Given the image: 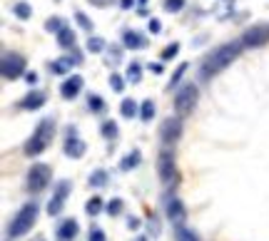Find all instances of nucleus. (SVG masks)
<instances>
[{
  "label": "nucleus",
  "instance_id": "10",
  "mask_svg": "<svg viewBox=\"0 0 269 241\" xmlns=\"http://www.w3.org/2000/svg\"><path fill=\"white\" fill-rule=\"evenodd\" d=\"M67 194H70V181H67V179L58 181V186H55V194H53V199H50V204H48V214H50V216H58L60 211H62Z\"/></svg>",
  "mask_w": 269,
  "mask_h": 241
},
{
  "label": "nucleus",
  "instance_id": "16",
  "mask_svg": "<svg viewBox=\"0 0 269 241\" xmlns=\"http://www.w3.org/2000/svg\"><path fill=\"white\" fill-rule=\"evenodd\" d=\"M85 150H88V147H85V142H83V139H78V137H70V139L65 142V154H67V157H72V159H80V157L85 154Z\"/></svg>",
  "mask_w": 269,
  "mask_h": 241
},
{
  "label": "nucleus",
  "instance_id": "32",
  "mask_svg": "<svg viewBox=\"0 0 269 241\" xmlns=\"http://www.w3.org/2000/svg\"><path fill=\"white\" fill-rule=\"evenodd\" d=\"M162 8H165L167 13H179V10L184 8V0H165Z\"/></svg>",
  "mask_w": 269,
  "mask_h": 241
},
{
  "label": "nucleus",
  "instance_id": "12",
  "mask_svg": "<svg viewBox=\"0 0 269 241\" xmlns=\"http://www.w3.org/2000/svg\"><path fill=\"white\" fill-rule=\"evenodd\" d=\"M83 77L80 75H72V77H67L62 85H60V94L65 97V100H75L78 94H80V90H83Z\"/></svg>",
  "mask_w": 269,
  "mask_h": 241
},
{
  "label": "nucleus",
  "instance_id": "31",
  "mask_svg": "<svg viewBox=\"0 0 269 241\" xmlns=\"http://www.w3.org/2000/svg\"><path fill=\"white\" fill-rule=\"evenodd\" d=\"M122 209H125V202H122V199H112V202L107 204V214H110V216H120Z\"/></svg>",
  "mask_w": 269,
  "mask_h": 241
},
{
  "label": "nucleus",
  "instance_id": "36",
  "mask_svg": "<svg viewBox=\"0 0 269 241\" xmlns=\"http://www.w3.org/2000/svg\"><path fill=\"white\" fill-rule=\"evenodd\" d=\"M90 241H107V236H105V231L100 226H92L90 229Z\"/></svg>",
  "mask_w": 269,
  "mask_h": 241
},
{
  "label": "nucleus",
  "instance_id": "4",
  "mask_svg": "<svg viewBox=\"0 0 269 241\" xmlns=\"http://www.w3.org/2000/svg\"><path fill=\"white\" fill-rule=\"evenodd\" d=\"M197 85H184V87H179L177 94H175V110H177L179 117H184V115H189L192 112V107H195V102H197Z\"/></svg>",
  "mask_w": 269,
  "mask_h": 241
},
{
  "label": "nucleus",
  "instance_id": "5",
  "mask_svg": "<svg viewBox=\"0 0 269 241\" xmlns=\"http://www.w3.org/2000/svg\"><path fill=\"white\" fill-rule=\"evenodd\" d=\"M0 70H3L5 80H15V77L25 75V58L18 55V53H5L3 62H0Z\"/></svg>",
  "mask_w": 269,
  "mask_h": 241
},
{
  "label": "nucleus",
  "instance_id": "24",
  "mask_svg": "<svg viewBox=\"0 0 269 241\" xmlns=\"http://www.w3.org/2000/svg\"><path fill=\"white\" fill-rule=\"evenodd\" d=\"M107 179H110V177H107L105 169H95V172L90 174V184H92V186H105Z\"/></svg>",
  "mask_w": 269,
  "mask_h": 241
},
{
  "label": "nucleus",
  "instance_id": "11",
  "mask_svg": "<svg viewBox=\"0 0 269 241\" xmlns=\"http://www.w3.org/2000/svg\"><path fill=\"white\" fill-rule=\"evenodd\" d=\"M167 219L175 224V226H184V221H187V207L179 202V199H167Z\"/></svg>",
  "mask_w": 269,
  "mask_h": 241
},
{
  "label": "nucleus",
  "instance_id": "45",
  "mask_svg": "<svg viewBox=\"0 0 269 241\" xmlns=\"http://www.w3.org/2000/svg\"><path fill=\"white\" fill-rule=\"evenodd\" d=\"M135 241H147V239H145V236H137V239H135Z\"/></svg>",
  "mask_w": 269,
  "mask_h": 241
},
{
  "label": "nucleus",
  "instance_id": "20",
  "mask_svg": "<svg viewBox=\"0 0 269 241\" xmlns=\"http://www.w3.org/2000/svg\"><path fill=\"white\" fill-rule=\"evenodd\" d=\"M58 45L60 47H75V30L72 28H65L58 32Z\"/></svg>",
  "mask_w": 269,
  "mask_h": 241
},
{
  "label": "nucleus",
  "instance_id": "34",
  "mask_svg": "<svg viewBox=\"0 0 269 241\" xmlns=\"http://www.w3.org/2000/svg\"><path fill=\"white\" fill-rule=\"evenodd\" d=\"M184 72H187V62H182V65L177 67V72L172 75V82H170V90H172V87H177V82L182 80V75H184Z\"/></svg>",
  "mask_w": 269,
  "mask_h": 241
},
{
  "label": "nucleus",
  "instance_id": "26",
  "mask_svg": "<svg viewBox=\"0 0 269 241\" xmlns=\"http://www.w3.org/2000/svg\"><path fill=\"white\" fill-rule=\"evenodd\" d=\"M107 45H105V40L102 37H97V35H90V40H88V50L90 53H102Z\"/></svg>",
  "mask_w": 269,
  "mask_h": 241
},
{
  "label": "nucleus",
  "instance_id": "6",
  "mask_svg": "<svg viewBox=\"0 0 269 241\" xmlns=\"http://www.w3.org/2000/svg\"><path fill=\"white\" fill-rule=\"evenodd\" d=\"M53 179V172L48 164H32L28 172V189L30 191H43Z\"/></svg>",
  "mask_w": 269,
  "mask_h": 241
},
{
  "label": "nucleus",
  "instance_id": "29",
  "mask_svg": "<svg viewBox=\"0 0 269 241\" xmlns=\"http://www.w3.org/2000/svg\"><path fill=\"white\" fill-rule=\"evenodd\" d=\"M85 211H88L90 216H97V214L102 211V199H100V197H92L88 204H85Z\"/></svg>",
  "mask_w": 269,
  "mask_h": 241
},
{
  "label": "nucleus",
  "instance_id": "23",
  "mask_svg": "<svg viewBox=\"0 0 269 241\" xmlns=\"http://www.w3.org/2000/svg\"><path fill=\"white\" fill-rule=\"evenodd\" d=\"M13 13H15L20 20H28L30 15H32V8H30L28 3H23V0H20V3H15V5H13Z\"/></svg>",
  "mask_w": 269,
  "mask_h": 241
},
{
  "label": "nucleus",
  "instance_id": "28",
  "mask_svg": "<svg viewBox=\"0 0 269 241\" xmlns=\"http://www.w3.org/2000/svg\"><path fill=\"white\" fill-rule=\"evenodd\" d=\"M140 117H142V122H149L152 117H155V102H152V100H145V102H142Z\"/></svg>",
  "mask_w": 269,
  "mask_h": 241
},
{
  "label": "nucleus",
  "instance_id": "7",
  "mask_svg": "<svg viewBox=\"0 0 269 241\" xmlns=\"http://www.w3.org/2000/svg\"><path fill=\"white\" fill-rule=\"evenodd\" d=\"M157 174L165 184H172L177 179V169H175V154L170 150H162L157 157Z\"/></svg>",
  "mask_w": 269,
  "mask_h": 241
},
{
  "label": "nucleus",
  "instance_id": "40",
  "mask_svg": "<svg viewBox=\"0 0 269 241\" xmlns=\"http://www.w3.org/2000/svg\"><path fill=\"white\" fill-rule=\"evenodd\" d=\"M120 55H122V50H120V47H112V50H110V62H112V65H118Z\"/></svg>",
  "mask_w": 269,
  "mask_h": 241
},
{
  "label": "nucleus",
  "instance_id": "13",
  "mask_svg": "<svg viewBox=\"0 0 269 241\" xmlns=\"http://www.w3.org/2000/svg\"><path fill=\"white\" fill-rule=\"evenodd\" d=\"M78 231H80L78 221H75V219H65L58 226V241H72L78 236Z\"/></svg>",
  "mask_w": 269,
  "mask_h": 241
},
{
  "label": "nucleus",
  "instance_id": "44",
  "mask_svg": "<svg viewBox=\"0 0 269 241\" xmlns=\"http://www.w3.org/2000/svg\"><path fill=\"white\" fill-rule=\"evenodd\" d=\"M149 70H152V72H157V75H160V72H162V65H149Z\"/></svg>",
  "mask_w": 269,
  "mask_h": 241
},
{
  "label": "nucleus",
  "instance_id": "30",
  "mask_svg": "<svg viewBox=\"0 0 269 241\" xmlns=\"http://www.w3.org/2000/svg\"><path fill=\"white\" fill-rule=\"evenodd\" d=\"M88 107L92 112H102L105 110V100L100 97V94H90L88 97Z\"/></svg>",
  "mask_w": 269,
  "mask_h": 241
},
{
  "label": "nucleus",
  "instance_id": "43",
  "mask_svg": "<svg viewBox=\"0 0 269 241\" xmlns=\"http://www.w3.org/2000/svg\"><path fill=\"white\" fill-rule=\"evenodd\" d=\"M25 80L32 85V82H37V75H35V72H25Z\"/></svg>",
  "mask_w": 269,
  "mask_h": 241
},
{
  "label": "nucleus",
  "instance_id": "37",
  "mask_svg": "<svg viewBox=\"0 0 269 241\" xmlns=\"http://www.w3.org/2000/svg\"><path fill=\"white\" fill-rule=\"evenodd\" d=\"M110 85H112V90H115V92L125 90V80H122L120 75H112V77H110Z\"/></svg>",
  "mask_w": 269,
  "mask_h": 241
},
{
  "label": "nucleus",
  "instance_id": "8",
  "mask_svg": "<svg viewBox=\"0 0 269 241\" xmlns=\"http://www.w3.org/2000/svg\"><path fill=\"white\" fill-rule=\"evenodd\" d=\"M182 120L179 117H167V120L162 122V127H160V139H162V144H175L179 142V137H182Z\"/></svg>",
  "mask_w": 269,
  "mask_h": 241
},
{
  "label": "nucleus",
  "instance_id": "38",
  "mask_svg": "<svg viewBox=\"0 0 269 241\" xmlns=\"http://www.w3.org/2000/svg\"><path fill=\"white\" fill-rule=\"evenodd\" d=\"M147 28H149V32H152V35H160V32H162V25H160V20H157V18H149Z\"/></svg>",
  "mask_w": 269,
  "mask_h": 241
},
{
  "label": "nucleus",
  "instance_id": "27",
  "mask_svg": "<svg viewBox=\"0 0 269 241\" xmlns=\"http://www.w3.org/2000/svg\"><path fill=\"white\" fill-rule=\"evenodd\" d=\"M100 132H102L105 139H115V137H118V124H115V122H102Z\"/></svg>",
  "mask_w": 269,
  "mask_h": 241
},
{
  "label": "nucleus",
  "instance_id": "22",
  "mask_svg": "<svg viewBox=\"0 0 269 241\" xmlns=\"http://www.w3.org/2000/svg\"><path fill=\"white\" fill-rule=\"evenodd\" d=\"M127 80H130L132 85H137V82L142 80V67H140V62H132V65L127 67Z\"/></svg>",
  "mask_w": 269,
  "mask_h": 241
},
{
  "label": "nucleus",
  "instance_id": "14",
  "mask_svg": "<svg viewBox=\"0 0 269 241\" xmlns=\"http://www.w3.org/2000/svg\"><path fill=\"white\" fill-rule=\"evenodd\" d=\"M122 42H125V47H130V50H142V47L147 45L145 35L137 32V30H127L122 35Z\"/></svg>",
  "mask_w": 269,
  "mask_h": 241
},
{
  "label": "nucleus",
  "instance_id": "3",
  "mask_svg": "<svg viewBox=\"0 0 269 241\" xmlns=\"http://www.w3.org/2000/svg\"><path fill=\"white\" fill-rule=\"evenodd\" d=\"M53 137H55V122L50 120V117H48V120H40L37 129L32 132V137H30L28 144H25V154H28V157L43 154V152L50 147Z\"/></svg>",
  "mask_w": 269,
  "mask_h": 241
},
{
  "label": "nucleus",
  "instance_id": "35",
  "mask_svg": "<svg viewBox=\"0 0 269 241\" xmlns=\"http://www.w3.org/2000/svg\"><path fill=\"white\" fill-rule=\"evenodd\" d=\"M75 20L80 23V28H83V30H92V23H90V18L85 15V13H75Z\"/></svg>",
  "mask_w": 269,
  "mask_h": 241
},
{
  "label": "nucleus",
  "instance_id": "41",
  "mask_svg": "<svg viewBox=\"0 0 269 241\" xmlns=\"http://www.w3.org/2000/svg\"><path fill=\"white\" fill-rule=\"evenodd\" d=\"M127 229H132V231L140 229V219H137V216H130V219H127Z\"/></svg>",
  "mask_w": 269,
  "mask_h": 241
},
{
  "label": "nucleus",
  "instance_id": "46",
  "mask_svg": "<svg viewBox=\"0 0 269 241\" xmlns=\"http://www.w3.org/2000/svg\"><path fill=\"white\" fill-rule=\"evenodd\" d=\"M140 3H145V0H140Z\"/></svg>",
  "mask_w": 269,
  "mask_h": 241
},
{
  "label": "nucleus",
  "instance_id": "21",
  "mask_svg": "<svg viewBox=\"0 0 269 241\" xmlns=\"http://www.w3.org/2000/svg\"><path fill=\"white\" fill-rule=\"evenodd\" d=\"M175 241H200V236L187 226H175Z\"/></svg>",
  "mask_w": 269,
  "mask_h": 241
},
{
  "label": "nucleus",
  "instance_id": "2",
  "mask_svg": "<svg viewBox=\"0 0 269 241\" xmlns=\"http://www.w3.org/2000/svg\"><path fill=\"white\" fill-rule=\"evenodd\" d=\"M37 211H40V207H37L35 202H28V204H23V207L18 209V214L13 216L10 226H8V236H10V239L25 236L30 229L35 226V221H37Z\"/></svg>",
  "mask_w": 269,
  "mask_h": 241
},
{
  "label": "nucleus",
  "instance_id": "9",
  "mask_svg": "<svg viewBox=\"0 0 269 241\" xmlns=\"http://www.w3.org/2000/svg\"><path fill=\"white\" fill-rule=\"evenodd\" d=\"M267 42H269V25H252L242 35V45L244 47H262Z\"/></svg>",
  "mask_w": 269,
  "mask_h": 241
},
{
  "label": "nucleus",
  "instance_id": "42",
  "mask_svg": "<svg viewBox=\"0 0 269 241\" xmlns=\"http://www.w3.org/2000/svg\"><path fill=\"white\" fill-rule=\"evenodd\" d=\"M135 5V0H120V8H125V10H130Z\"/></svg>",
  "mask_w": 269,
  "mask_h": 241
},
{
  "label": "nucleus",
  "instance_id": "17",
  "mask_svg": "<svg viewBox=\"0 0 269 241\" xmlns=\"http://www.w3.org/2000/svg\"><path fill=\"white\" fill-rule=\"evenodd\" d=\"M140 159H142L140 150H132L130 154H125V159L120 162V169H122V172H130V169H135V167L140 164Z\"/></svg>",
  "mask_w": 269,
  "mask_h": 241
},
{
  "label": "nucleus",
  "instance_id": "25",
  "mask_svg": "<svg viewBox=\"0 0 269 241\" xmlns=\"http://www.w3.org/2000/svg\"><path fill=\"white\" fill-rule=\"evenodd\" d=\"M67 25H65V20L62 18H48V23H45V30L48 32H55L58 35L60 30H65Z\"/></svg>",
  "mask_w": 269,
  "mask_h": 241
},
{
  "label": "nucleus",
  "instance_id": "1",
  "mask_svg": "<svg viewBox=\"0 0 269 241\" xmlns=\"http://www.w3.org/2000/svg\"><path fill=\"white\" fill-rule=\"evenodd\" d=\"M242 50H244L242 40L224 42V45H219L217 50H212V55L207 58L205 67H202V77H209V75H219L222 70H227V67H229L232 62L237 60L239 55H242Z\"/></svg>",
  "mask_w": 269,
  "mask_h": 241
},
{
  "label": "nucleus",
  "instance_id": "18",
  "mask_svg": "<svg viewBox=\"0 0 269 241\" xmlns=\"http://www.w3.org/2000/svg\"><path fill=\"white\" fill-rule=\"evenodd\" d=\"M72 65H78V62H72V58H60V60L50 62V72H53V75H65Z\"/></svg>",
  "mask_w": 269,
  "mask_h": 241
},
{
  "label": "nucleus",
  "instance_id": "15",
  "mask_svg": "<svg viewBox=\"0 0 269 241\" xmlns=\"http://www.w3.org/2000/svg\"><path fill=\"white\" fill-rule=\"evenodd\" d=\"M43 105H45V94H43V92H37V90L28 92V94L20 100V107H23V110H40Z\"/></svg>",
  "mask_w": 269,
  "mask_h": 241
},
{
  "label": "nucleus",
  "instance_id": "19",
  "mask_svg": "<svg viewBox=\"0 0 269 241\" xmlns=\"http://www.w3.org/2000/svg\"><path fill=\"white\" fill-rule=\"evenodd\" d=\"M120 115H122V117H127V120H132V117L137 115V102H135V100H130V97H127V100H122V102H120Z\"/></svg>",
  "mask_w": 269,
  "mask_h": 241
},
{
  "label": "nucleus",
  "instance_id": "33",
  "mask_svg": "<svg viewBox=\"0 0 269 241\" xmlns=\"http://www.w3.org/2000/svg\"><path fill=\"white\" fill-rule=\"evenodd\" d=\"M177 53H179V45H177V42H172V45H167V47L162 50V55H160V58H162V60H172Z\"/></svg>",
  "mask_w": 269,
  "mask_h": 241
},
{
  "label": "nucleus",
  "instance_id": "39",
  "mask_svg": "<svg viewBox=\"0 0 269 241\" xmlns=\"http://www.w3.org/2000/svg\"><path fill=\"white\" fill-rule=\"evenodd\" d=\"M149 234H152V236H160V224H157V216H152V219H149Z\"/></svg>",
  "mask_w": 269,
  "mask_h": 241
}]
</instances>
